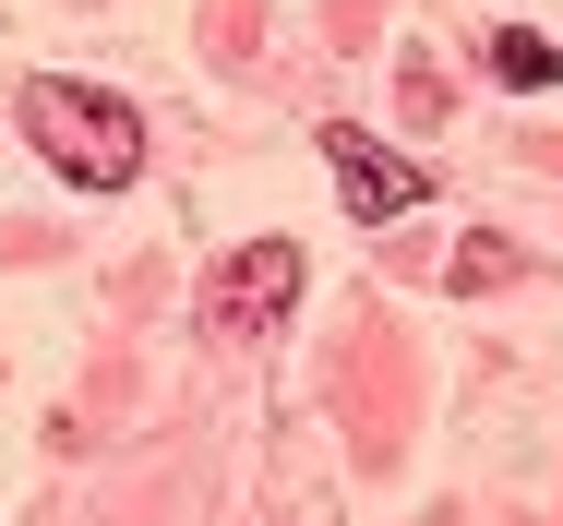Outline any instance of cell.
<instances>
[{
  "label": "cell",
  "instance_id": "obj_1",
  "mask_svg": "<svg viewBox=\"0 0 563 526\" xmlns=\"http://www.w3.org/2000/svg\"><path fill=\"white\" fill-rule=\"evenodd\" d=\"M24 144L73 180V192H132L144 180V120L109 85H73V72H36L24 85Z\"/></svg>",
  "mask_w": 563,
  "mask_h": 526
},
{
  "label": "cell",
  "instance_id": "obj_2",
  "mask_svg": "<svg viewBox=\"0 0 563 526\" xmlns=\"http://www.w3.org/2000/svg\"><path fill=\"white\" fill-rule=\"evenodd\" d=\"M300 300V239H240L217 264V288H205V323H217L228 347H252V335H276Z\"/></svg>",
  "mask_w": 563,
  "mask_h": 526
},
{
  "label": "cell",
  "instance_id": "obj_3",
  "mask_svg": "<svg viewBox=\"0 0 563 526\" xmlns=\"http://www.w3.org/2000/svg\"><path fill=\"white\" fill-rule=\"evenodd\" d=\"M324 168H336L347 215H420L432 204V168H408V156H384L360 120H324Z\"/></svg>",
  "mask_w": 563,
  "mask_h": 526
},
{
  "label": "cell",
  "instance_id": "obj_4",
  "mask_svg": "<svg viewBox=\"0 0 563 526\" xmlns=\"http://www.w3.org/2000/svg\"><path fill=\"white\" fill-rule=\"evenodd\" d=\"M492 85L540 97V85H563V48H552V36H528V24H504V36H492Z\"/></svg>",
  "mask_w": 563,
  "mask_h": 526
},
{
  "label": "cell",
  "instance_id": "obj_5",
  "mask_svg": "<svg viewBox=\"0 0 563 526\" xmlns=\"http://www.w3.org/2000/svg\"><path fill=\"white\" fill-rule=\"evenodd\" d=\"M504 276H516V239H467L455 251V288H504Z\"/></svg>",
  "mask_w": 563,
  "mask_h": 526
}]
</instances>
